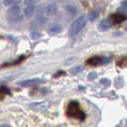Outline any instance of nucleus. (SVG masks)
Returning <instances> with one entry per match:
<instances>
[{
	"mask_svg": "<svg viewBox=\"0 0 127 127\" xmlns=\"http://www.w3.org/2000/svg\"><path fill=\"white\" fill-rule=\"evenodd\" d=\"M111 24H112V22H111L110 19H104V20H102L101 22L99 23L98 29H99L100 31H107V30L110 29Z\"/></svg>",
	"mask_w": 127,
	"mask_h": 127,
	"instance_id": "nucleus-8",
	"label": "nucleus"
},
{
	"mask_svg": "<svg viewBox=\"0 0 127 127\" xmlns=\"http://www.w3.org/2000/svg\"><path fill=\"white\" fill-rule=\"evenodd\" d=\"M118 65L121 66V67H125L127 65V58L126 57H121L118 60Z\"/></svg>",
	"mask_w": 127,
	"mask_h": 127,
	"instance_id": "nucleus-15",
	"label": "nucleus"
},
{
	"mask_svg": "<svg viewBox=\"0 0 127 127\" xmlns=\"http://www.w3.org/2000/svg\"><path fill=\"white\" fill-rule=\"evenodd\" d=\"M96 77V73H91L88 76V79H95Z\"/></svg>",
	"mask_w": 127,
	"mask_h": 127,
	"instance_id": "nucleus-20",
	"label": "nucleus"
},
{
	"mask_svg": "<svg viewBox=\"0 0 127 127\" xmlns=\"http://www.w3.org/2000/svg\"><path fill=\"white\" fill-rule=\"evenodd\" d=\"M121 5H122V6H124V7H126V8H127V0L123 1V2L121 3Z\"/></svg>",
	"mask_w": 127,
	"mask_h": 127,
	"instance_id": "nucleus-21",
	"label": "nucleus"
},
{
	"mask_svg": "<svg viewBox=\"0 0 127 127\" xmlns=\"http://www.w3.org/2000/svg\"><path fill=\"white\" fill-rule=\"evenodd\" d=\"M86 23H87V18H86V16H85V15L79 16V17L72 24V26H71V29H70L71 36H76V35H77V34L83 30V28L86 26Z\"/></svg>",
	"mask_w": 127,
	"mask_h": 127,
	"instance_id": "nucleus-3",
	"label": "nucleus"
},
{
	"mask_svg": "<svg viewBox=\"0 0 127 127\" xmlns=\"http://www.w3.org/2000/svg\"><path fill=\"white\" fill-rule=\"evenodd\" d=\"M110 61L109 57H93L87 60V64L90 65H98L102 63H108Z\"/></svg>",
	"mask_w": 127,
	"mask_h": 127,
	"instance_id": "nucleus-4",
	"label": "nucleus"
},
{
	"mask_svg": "<svg viewBox=\"0 0 127 127\" xmlns=\"http://www.w3.org/2000/svg\"><path fill=\"white\" fill-rule=\"evenodd\" d=\"M31 35H32V37L33 38V39H36V38L40 37V33L38 32H36V31H32V32H31Z\"/></svg>",
	"mask_w": 127,
	"mask_h": 127,
	"instance_id": "nucleus-18",
	"label": "nucleus"
},
{
	"mask_svg": "<svg viewBox=\"0 0 127 127\" xmlns=\"http://www.w3.org/2000/svg\"><path fill=\"white\" fill-rule=\"evenodd\" d=\"M31 106H34L35 107V109L38 108V110H43V109H45L47 106H43V103H35L34 105H31Z\"/></svg>",
	"mask_w": 127,
	"mask_h": 127,
	"instance_id": "nucleus-17",
	"label": "nucleus"
},
{
	"mask_svg": "<svg viewBox=\"0 0 127 127\" xmlns=\"http://www.w3.org/2000/svg\"><path fill=\"white\" fill-rule=\"evenodd\" d=\"M40 82H41V80L39 78H32V79H27L25 81L20 82V85L24 86V87H31V86H33V85L38 84Z\"/></svg>",
	"mask_w": 127,
	"mask_h": 127,
	"instance_id": "nucleus-7",
	"label": "nucleus"
},
{
	"mask_svg": "<svg viewBox=\"0 0 127 127\" xmlns=\"http://www.w3.org/2000/svg\"><path fill=\"white\" fill-rule=\"evenodd\" d=\"M127 19V16L124 15V14H121V13H117V14H113L111 17H110V20L113 24H120L121 22L125 21Z\"/></svg>",
	"mask_w": 127,
	"mask_h": 127,
	"instance_id": "nucleus-6",
	"label": "nucleus"
},
{
	"mask_svg": "<svg viewBox=\"0 0 127 127\" xmlns=\"http://www.w3.org/2000/svg\"><path fill=\"white\" fill-rule=\"evenodd\" d=\"M83 70V68L81 66H76V67H74V68H72L71 69V73L72 74H77V73H79V72H81Z\"/></svg>",
	"mask_w": 127,
	"mask_h": 127,
	"instance_id": "nucleus-16",
	"label": "nucleus"
},
{
	"mask_svg": "<svg viewBox=\"0 0 127 127\" xmlns=\"http://www.w3.org/2000/svg\"><path fill=\"white\" fill-rule=\"evenodd\" d=\"M97 16H98V13L95 12V11L92 12V13H89V21H91V22L95 21V19L97 18Z\"/></svg>",
	"mask_w": 127,
	"mask_h": 127,
	"instance_id": "nucleus-14",
	"label": "nucleus"
},
{
	"mask_svg": "<svg viewBox=\"0 0 127 127\" xmlns=\"http://www.w3.org/2000/svg\"><path fill=\"white\" fill-rule=\"evenodd\" d=\"M65 10L70 13V14H76V13H77V10H76V7L74 6V5H71V4L66 5V6H65Z\"/></svg>",
	"mask_w": 127,
	"mask_h": 127,
	"instance_id": "nucleus-11",
	"label": "nucleus"
},
{
	"mask_svg": "<svg viewBox=\"0 0 127 127\" xmlns=\"http://www.w3.org/2000/svg\"><path fill=\"white\" fill-rule=\"evenodd\" d=\"M126 30H127V29H126Z\"/></svg>",
	"mask_w": 127,
	"mask_h": 127,
	"instance_id": "nucleus-23",
	"label": "nucleus"
},
{
	"mask_svg": "<svg viewBox=\"0 0 127 127\" xmlns=\"http://www.w3.org/2000/svg\"><path fill=\"white\" fill-rule=\"evenodd\" d=\"M100 82H101V84H104L105 86H109L111 81L109 79H107V78H102L101 80H100Z\"/></svg>",
	"mask_w": 127,
	"mask_h": 127,
	"instance_id": "nucleus-19",
	"label": "nucleus"
},
{
	"mask_svg": "<svg viewBox=\"0 0 127 127\" xmlns=\"http://www.w3.org/2000/svg\"><path fill=\"white\" fill-rule=\"evenodd\" d=\"M34 10H35V7L33 6V5H32V4H30V5H28L25 8L24 13H25V15L27 17H30V16L32 15V13H34Z\"/></svg>",
	"mask_w": 127,
	"mask_h": 127,
	"instance_id": "nucleus-10",
	"label": "nucleus"
},
{
	"mask_svg": "<svg viewBox=\"0 0 127 127\" xmlns=\"http://www.w3.org/2000/svg\"><path fill=\"white\" fill-rule=\"evenodd\" d=\"M0 127H11L10 125H8V124H2Z\"/></svg>",
	"mask_w": 127,
	"mask_h": 127,
	"instance_id": "nucleus-22",
	"label": "nucleus"
},
{
	"mask_svg": "<svg viewBox=\"0 0 127 127\" xmlns=\"http://www.w3.org/2000/svg\"><path fill=\"white\" fill-rule=\"evenodd\" d=\"M7 19L10 23H19L22 21L23 16L21 14L20 7L13 5L12 8H10L7 12Z\"/></svg>",
	"mask_w": 127,
	"mask_h": 127,
	"instance_id": "nucleus-2",
	"label": "nucleus"
},
{
	"mask_svg": "<svg viewBox=\"0 0 127 127\" xmlns=\"http://www.w3.org/2000/svg\"><path fill=\"white\" fill-rule=\"evenodd\" d=\"M66 116L71 119H77L79 121H84L86 118V115L80 108L79 103L76 100H72L68 104V107L66 109Z\"/></svg>",
	"mask_w": 127,
	"mask_h": 127,
	"instance_id": "nucleus-1",
	"label": "nucleus"
},
{
	"mask_svg": "<svg viewBox=\"0 0 127 127\" xmlns=\"http://www.w3.org/2000/svg\"><path fill=\"white\" fill-rule=\"evenodd\" d=\"M7 94H10V92H9V90L7 89L6 87H1L0 88V100H2L4 97H5V95Z\"/></svg>",
	"mask_w": 127,
	"mask_h": 127,
	"instance_id": "nucleus-12",
	"label": "nucleus"
},
{
	"mask_svg": "<svg viewBox=\"0 0 127 127\" xmlns=\"http://www.w3.org/2000/svg\"><path fill=\"white\" fill-rule=\"evenodd\" d=\"M61 31H62V26L60 25V24H55V25H53L49 29V32L52 33V34L58 33V32H60Z\"/></svg>",
	"mask_w": 127,
	"mask_h": 127,
	"instance_id": "nucleus-9",
	"label": "nucleus"
},
{
	"mask_svg": "<svg viewBox=\"0 0 127 127\" xmlns=\"http://www.w3.org/2000/svg\"><path fill=\"white\" fill-rule=\"evenodd\" d=\"M43 12H44V14L46 17L55 15L57 12V5H56V4H49V5H47V6L43 9Z\"/></svg>",
	"mask_w": 127,
	"mask_h": 127,
	"instance_id": "nucleus-5",
	"label": "nucleus"
},
{
	"mask_svg": "<svg viewBox=\"0 0 127 127\" xmlns=\"http://www.w3.org/2000/svg\"><path fill=\"white\" fill-rule=\"evenodd\" d=\"M18 2L19 0H3V4L5 6H13Z\"/></svg>",
	"mask_w": 127,
	"mask_h": 127,
	"instance_id": "nucleus-13",
	"label": "nucleus"
}]
</instances>
